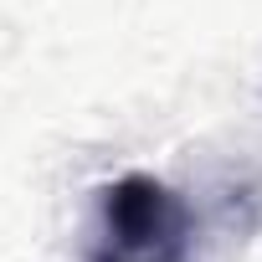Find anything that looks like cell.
<instances>
[{
  "label": "cell",
  "mask_w": 262,
  "mask_h": 262,
  "mask_svg": "<svg viewBox=\"0 0 262 262\" xmlns=\"http://www.w3.org/2000/svg\"><path fill=\"white\" fill-rule=\"evenodd\" d=\"M103 247L123 257H185L190 211L155 175H123L103 190Z\"/></svg>",
  "instance_id": "obj_1"
},
{
  "label": "cell",
  "mask_w": 262,
  "mask_h": 262,
  "mask_svg": "<svg viewBox=\"0 0 262 262\" xmlns=\"http://www.w3.org/2000/svg\"><path fill=\"white\" fill-rule=\"evenodd\" d=\"M98 262H185V257H123V252H98Z\"/></svg>",
  "instance_id": "obj_2"
}]
</instances>
